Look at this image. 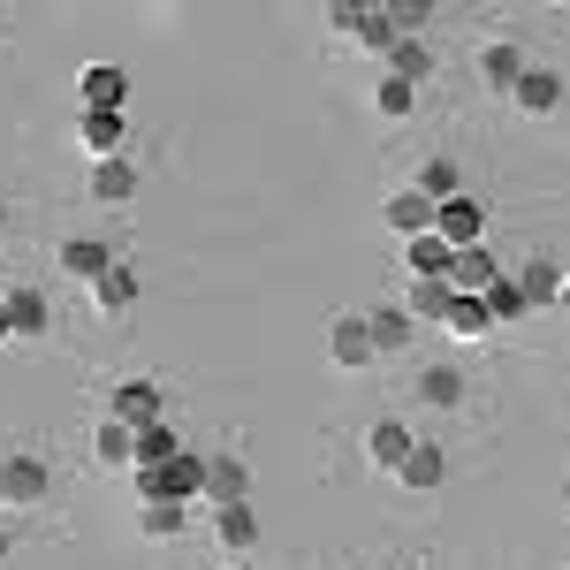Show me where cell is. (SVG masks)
Returning a JSON list of instances; mask_svg holds the SVG:
<instances>
[{
	"label": "cell",
	"mask_w": 570,
	"mask_h": 570,
	"mask_svg": "<svg viewBox=\"0 0 570 570\" xmlns=\"http://www.w3.org/2000/svg\"><path fill=\"white\" fill-rule=\"evenodd\" d=\"M518 69H525V53L510 39H494V46H480V85L494 91V99H510V85H518Z\"/></svg>",
	"instance_id": "23"
},
{
	"label": "cell",
	"mask_w": 570,
	"mask_h": 570,
	"mask_svg": "<svg viewBox=\"0 0 570 570\" xmlns=\"http://www.w3.org/2000/svg\"><path fill=\"white\" fill-rule=\"evenodd\" d=\"M0 502H8V487H0Z\"/></svg>",
	"instance_id": "40"
},
{
	"label": "cell",
	"mask_w": 570,
	"mask_h": 570,
	"mask_svg": "<svg viewBox=\"0 0 570 570\" xmlns=\"http://www.w3.org/2000/svg\"><path fill=\"white\" fill-rule=\"evenodd\" d=\"M357 320H365V343H373V365H381V357H395V351H411V335H419L403 305H373V312H357Z\"/></svg>",
	"instance_id": "9"
},
{
	"label": "cell",
	"mask_w": 570,
	"mask_h": 570,
	"mask_svg": "<svg viewBox=\"0 0 570 570\" xmlns=\"http://www.w3.org/2000/svg\"><path fill=\"white\" fill-rule=\"evenodd\" d=\"M441 327H449V335H464V343H487V335H494V327H487V312H480V297H456V289H449Z\"/></svg>",
	"instance_id": "28"
},
{
	"label": "cell",
	"mask_w": 570,
	"mask_h": 570,
	"mask_svg": "<svg viewBox=\"0 0 570 570\" xmlns=\"http://www.w3.org/2000/svg\"><path fill=\"white\" fill-rule=\"evenodd\" d=\"M510 107L518 115H532V122H548L556 107H563V69H518V85H510Z\"/></svg>",
	"instance_id": "5"
},
{
	"label": "cell",
	"mask_w": 570,
	"mask_h": 570,
	"mask_svg": "<svg viewBox=\"0 0 570 570\" xmlns=\"http://www.w3.org/2000/svg\"><path fill=\"white\" fill-rule=\"evenodd\" d=\"M77 99H85V115H122V99H130V77H122L115 61H91L85 77H77Z\"/></svg>",
	"instance_id": "8"
},
{
	"label": "cell",
	"mask_w": 570,
	"mask_h": 570,
	"mask_svg": "<svg viewBox=\"0 0 570 570\" xmlns=\"http://www.w3.org/2000/svg\"><path fill=\"white\" fill-rule=\"evenodd\" d=\"M53 259H61V274H69V282H99V274L115 266V244H107V236H69Z\"/></svg>",
	"instance_id": "16"
},
{
	"label": "cell",
	"mask_w": 570,
	"mask_h": 570,
	"mask_svg": "<svg viewBox=\"0 0 570 570\" xmlns=\"http://www.w3.org/2000/svg\"><path fill=\"white\" fill-rule=\"evenodd\" d=\"M0 343H8V289H0Z\"/></svg>",
	"instance_id": "36"
},
{
	"label": "cell",
	"mask_w": 570,
	"mask_h": 570,
	"mask_svg": "<svg viewBox=\"0 0 570 570\" xmlns=\"http://www.w3.org/2000/svg\"><path fill=\"white\" fill-rule=\"evenodd\" d=\"M510 282L525 289V312H556V305H563V266H556V252H532Z\"/></svg>",
	"instance_id": "7"
},
{
	"label": "cell",
	"mask_w": 570,
	"mask_h": 570,
	"mask_svg": "<svg viewBox=\"0 0 570 570\" xmlns=\"http://www.w3.org/2000/svg\"><path fill=\"white\" fill-rule=\"evenodd\" d=\"M411 426H403V419H373V426H365V464H373V472H403V456H411Z\"/></svg>",
	"instance_id": "12"
},
{
	"label": "cell",
	"mask_w": 570,
	"mask_h": 570,
	"mask_svg": "<svg viewBox=\"0 0 570 570\" xmlns=\"http://www.w3.org/2000/svg\"><path fill=\"white\" fill-rule=\"evenodd\" d=\"M434 236L449 244V252H472V244L487 236V206L472 198V190H464V198H449V206H434Z\"/></svg>",
	"instance_id": "6"
},
{
	"label": "cell",
	"mask_w": 570,
	"mask_h": 570,
	"mask_svg": "<svg viewBox=\"0 0 570 570\" xmlns=\"http://www.w3.org/2000/svg\"><path fill=\"white\" fill-rule=\"evenodd\" d=\"M357 8H365V0H335V8H327V31H335V39L357 31Z\"/></svg>",
	"instance_id": "35"
},
{
	"label": "cell",
	"mask_w": 570,
	"mask_h": 570,
	"mask_svg": "<svg viewBox=\"0 0 570 570\" xmlns=\"http://www.w3.org/2000/svg\"><path fill=\"white\" fill-rule=\"evenodd\" d=\"M122 145H130L122 115H77V153L85 160H122Z\"/></svg>",
	"instance_id": "13"
},
{
	"label": "cell",
	"mask_w": 570,
	"mask_h": 570,
	"mask_svg": "<svg viewBox=\"0 0 570 570\" xmlns=\"http://www.w3.org/2000/svg\"><path fill=\"white\" fill-rule=\"evenodd\" d=\"M419 403H434V411H464V373H456V365H426V373H419Z\"/></svg>",
	"instance_id": "26"
},
{
	"label": "cell",
	"mask_w": 570,
	"mask_h": 570,
	"mask_svg": "<svg viewBox=\"0 0 570 570\" xmlns=\"http://www.w3.org/2000/svg\"><path fill=\"white\" fill-rule=\"evenodd\" d=\"M107 419H122V426H153V419H168V395H160V381H153V373H145V381H115Z\"/></svg>",
	"instance_id": "3"
},
{
	"label": "cell",
	"mask_w": 570,
	"mask_h": 570,
	"mask_svg": "<svg viewBox=\"0 0 570 570\" xmlns=\"http://www.w3.org/2000/svg\"><path fill=\"white\" fill-rule=\"evenodd\" d=\"M0 487H8V502H46L53 494V464H46L39 449H16V456H0Z\"/></svg>",
	"instance_id": "2"
},
{
	"label": "cell",
	"mask_w": 570,
	"mask_h": 570,
	"mask_svg": "<svg viewBox=\"0 0 570 570\" xmlns=\"http://www.w3.org/2000/svg\"><path fill=\"white\" fill-rule=\"evenodd\" d=\"M327 357H335L343 373H373V343H365V320H357V312H335V320H327Z\"/></svg>",
	"instance_id": "10"
},
{
	"label": "cell",
	"mask_w": 570,
	"mask_h": 570,
	"mask_svg": "<svg viewBox=\"0 0 570 570\" xmlns=\"http://www.w3.org/2000/svg\"><path fill=\"white\" fill-rule=\"evenodd\" d=\"M8 548H16V532H8V525H0V556H8Z\"/></svg>",
	"instance_id": "37"
},
{
	"label": "cell",
	"mask_w": 570,
	"mask_h": 570,
	"mask_svg": "<svg viewBox=\"0 0 570 570\" xmlns=\"http://www.w3.org/2000/svg\"><path fill=\"white\" fill-rule=\"evenodd\" d=\"M365 53H381L389 61V46H395V23H389V8H357V31H351Z\"/></svg>",
	"instance_id": "32"
},
{
	"label": "cell",
	"mask_w": 570,
	"mask_h": 570,
	"mask_svg": "<svg viewBox=\"0 0 570 570\" xmlns=\"http://www.w3.org/2000/svg\"><path fill=\"white\" fill-rule=\"evenodd\" d=\"M206 494V456L198 449H176L168 464H145L137 472V502H168V510H190Z\"/></svg>",
	"instance_id": "1"
},
{
	"label": "cell",
	"mask_w": 570,
	"mask_h": 570,
	"mask_svg": "<svg viewBox=\"0 0 570 570\" xmlns=\"http://www.w3.org/2000/svg\"><path fill=\"white\" fill-rule=\"evenodd\" d=\"M480 312H487V327H502V320H525V289L510 282V274H494L480 289Z\"/></svg>",
	"instance_id": "27"
},
{
	"label": "cell",
	"mask_w": 570,
	"mask_h": 570,
	"mask_svg": "<svg viewBox=\"0 0 570 570\" xmlns=\"http://www.w3.org/2000/svg\"><path fill=\"white\" fill-rule=\"evenodd\" d=\"M381 77H395V85H426V77H434V53H426V39H395L389 46V69H381Z\"/></svg>",
	"instance_id": "24"
},
{
	"label": "cell",
	"mask_w": 570,
	"mask_h": 570,
	"mask_svg": "<svg viewBox=\"0 0 570 570\" xmlns=\"http://www.w3.org/2000/svg\"><path fill=\"white\" fill-rule=\"evenodd\" d=\"M389 23H395V39H419V31L434 23V8H426V0H403V8H389Z\"/></svg>",
	"instance_id": "34"
},
{
	"label": "cell",
	"mask_w": 570,
	"mask_h": 570,
	"mask_svg": "<svg viewBox=\"0 0 570 570\" xmlns=\"http://www.w3.org/2000/svg\"><path fill=\"white\" fill-rule=\"evenodd\" d=\"M85 190H91V198H99V206H130L137 190H145V176H137L130 160H91Z\"/></svg>",
	"instance_id": "17"
},
{
	"label": "cell",
	"mask_w": 570,
	"mask_h": 570,
	"mask_svg": "<svg viewBox=\"0 0 570 570\" xmlns=\"http://www.w3.org/2000/svg\"><path fill=\"white\" fill-rule=\"evenodd\" d=\"M0 220H8V206H0Z\"/></svg>",
	"instance_id": "41"
},
{
	"label": "cell",
	"mask_w": 570,
	"mask_h": 570,
	"mask_svg": "<svg viewBox=\"0 0 570 570\" xmlns=\"http://www.w3.org/2000/svg\"><path fill=\"white\" fill-rule=\"evenodd\" d=\"M46 335H53V305H46V289L16 282V289H8V343H46Z\"/></svg>",
	"instance_id": "4"
},
{
	"label": "cell",
	"mask_w": 570,
	"mask_h": 570,
	"mask_svg": "<svg viewBox=\"0 0 570 570\" xmlns=\"http://www.w3.org/2000/svg\"><path fill=\"white\" fill-rule=\"evenodd\" d=\"M137 297H145V282H137V274H130L122 259H115L107 274H99V282H91V312H99V320H122V312H130Z\"/></svg>",
	"instance_id": "15"
},
{
	"label": "cell",
	"mask_w": 570,
	"mask_h": 570,
	"mask_svg": "<svg viewBox=\"0 0 570 570\" xmlns=\"http://www.w3.org/2000/svg\"><path fill=\"white\" fill-rule=\"evenodd\" d=\"M137 532H145V540H183V532H190V510H168V502H137Z\"/></svg>",
	"instance_id": "29"
},
{
	"label": "cell",
	"mask_w": 570,
	"mask_h": 570,
	"mask_svg": "<svg viewBox=\"0 0 570 570\" xmlns=\"http://www.w3.org/2000/svg\"><path fill=\"white\" fill-rule=\"evenodd\" d=\"M395 480L411 487V494H441V487H449V449H441V441H411V456H403V472H395Z\"/></svg>",
	"instance_id": "11"
},
{
	"label": "cell",
	"mask_w": 570,
	"mask_h": 570,
	"mask_svg": "<svg viewBox=\"0 0 570 570\" xmlns=\"http://www.w3.org/2000/svg\"><path fill=\"white\" fill-rule=\"evenodd\" d=\"M494 274H502V259H494L487 244H472V252H456V259H449V289H456V297H480Z\"/></svg>",
	"instance_id": "19"
},
{
	"label": "cell",
	"mask_w": 570,
	"mask_h": 570,
	"mask_svg": "<svg viewBox=\"0 0 570 570\" xmlns=\"http://www.w3.org/2000/svg\"><path fill=\"white\" fill-rule=\"evenodd\" d=\"M411 190H419L426 206H449V198H464V176H456V160H449V153H434V160H419Z\"/></svg>",
	"instance_id": "20"
},
{
	"label": "cell",
	"mask_w": 570,
	"mask_h": 570,
	"mask_svg": "<svg viewBox=\"0 0 570 570\" xmlns=\"http://www.w3.org/2000/svg\"><path fill=\"white\" fill-rule=\"evenodd\" d=\"M373 570H395V563H373Z\"/></svg>",
	"instance_id": "39"
},
{
	"label": "cell",
	"mask_w": 570,
	"mask_h": 570,
	"mask_svg": "<svg viewBox=\"0 0 570 570\" xmlns=\"http://www.w3.org/2000/svg\"><path fill=\"white\" fill-rule=\"evenodd\" d=\"M214 540L228 548V556H252V548H259V518H252V502H228V510H214Z\"/></svg>",
	"instance_id": "22"
},
{
	"label": "cell",
	"mask_w": 570,
	"mask_h": 570,
	"mask_svg": "<svg viewBox=\"0 0 570 570\" xmlns=\"http://www.w3.org/2000/svg\"><path fill=\"white\" fill-rule=\"evenodd\" d=\"M91 456H99L107 472H130V426H122V419H107V426L91 434Z\"/></svg>",
	"instance_id": "31"
},
{
	"label": "cell",
	"mask_w": 570,
	"mask_h": 570,
	"mask_svg": "<svg viewBox=\"0 0 570 570\" xmlns=\"http://www.w3.org/2000/svg\"><path fill=\"white\" fill-rule=\"evenodd\" d=\"M449 259H456V252L441 244L434 228H426V236H403V266H411V282H449Z\"/></svg>",
	"instance_id": "18"
},
{
	"label": "cell",
	"mask_w": 570,
	"mask_h": 570,
	"mask_svg": "<svg viewBox=\"0 0 570 570\" xmlns=\"http://www.w3.org/2000/svg\"><path fill=\"white\" fill-rule=\"evenodd\" d=\"M381 214H389L395 236H426V228H434V206H426L419 190H389V206H381Z\"/></svg>",
	"instance_id": "25"
},
{
	"label": "cell",
	"mask_w": 570,
	"mask_h": 570,
	"mask_svg": "<svg viewBox=\"0 0 570 570\" xmlns=\"http://www.w3.org/2000/svg\"><path fill=\"white\" fill-rule=\"evenodd\" d=\"M403 312H411V327H441V312H449V282H411Z\"/></svg>",
	"instance_id": "30"
},
{
	"label": "cell",
	"mask_w": 570,
	"mask_h": 570,
	"mask_svg": "<svg viewBox=\"0 0 570 570\" xmlns=\"http://www.w3.org/2000/svg\"><path fill=\"white\" fill-rule=\"evenodd\" d=\"M183 449V434L168 426V419H153V426H130V472H145V464H168Z\"/></svg>",
	"instance_id": "21"
},
{
	"label": "cell",
	"mask_w": 570,
	"mask_h": 570,
	"mask_svg": "<svg viewBox=\"0 0 570 570\" xmlns=\"http://www.w3.org/2000/svg\"><path fill=\"white\" fill-rule=\"evenodd\" d=\"M252 494V472H244V456L236 449H220V456H206V494L198 502H214V510H228V502H244Z\"/></svg>",
	"instance_id": "14"
},
{
	"label": "cell",
	"mask_w": 570,
	"mask_h": 570,
	"mask_svg": "<svg viewBox=\"0 0 570 570\" xmlns=\"http://www.w3.org/2000/svg\"><path fill=\"white\" fill-rule=\"evenodd\" d=\"M411 107H419V91H411V85H395V77L373 85V115H381V122H403Z\"/></svg>",
	"instance_id": "33"
},
{
	"label": "cell",
	"mask_w": 570,
	"mask_h": 570,
	"mask_svg": "<svg viewBox=\"0 0 570 570\" xmlns=\"http://www.w3.org/2000/svg\"><path fill=\"white\" fill-rule=\"evenodd\" d=\"M228 570H252V563H228Z\"/></svg>",
	"instance_id": "38"
}]
</instances>
